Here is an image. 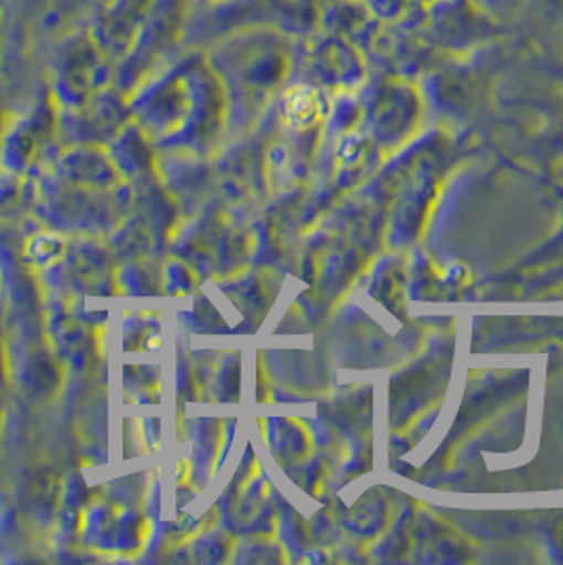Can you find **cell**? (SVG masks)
Here are the masks:
<instances>
[{
	"instance_id": "cell-1",
	"label": "cell",
	"mask_w": 563,
	"mask_h": 565,
	"mask_svg": "<svg viewBox=\"0 0 563 565\" xmlns=\"http://www.w3.org/2000/svg\"><path fill=\"white\" fill-rule=\"evenodd\" d=\"M286 113L290 117V121L295 124H301V126H308L314 119H316V103L309 98V94L306 96H297L293 98L288 106H286Z\"/></svg>"
},
{
	"instance_id": "cell-2",
	"label": "cell",
	"mask_w": 563,
	"mask_h": 565,
	"mask_svg": "<svg viewBox=\"0 0 563 565\" xmlns=\"http://www.w3.org/2000/svg\"><path fill=\"white\" fill-rule=\"evenodd\" d=\"M511 2L514 4V2H519V0H507V4H511Z\"/></svg>"
}]
</instances>
